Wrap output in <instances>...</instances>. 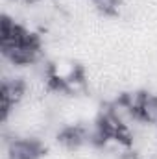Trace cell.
Here are the masks:
<instances>
[{
	"label": "cell",
	"mask_w": 157,
	"mask_h": 159,
	"mask_svg": "<svg viewBox=\"0 0 157 159\" xmlns=\"http://www.w3.org/2000/svg\"><path fill=\"white\" fill-rule=\"evenodd\" d=\"M0 44L4 57L17 67L32 65L39 57L41 44L39 39L30 34L26 28L17 24L7 15L2 17V30H0Z\"/></svg>",
	"instance_id": "1"
},
{
	"label": "cell",
	"mask_w": 157,
	"mask_h": 159,
	"mask_svg": "<svg viewBox=\"0 0 157 159\" xmlns=\"http://www.w3.org/2000/svg\"><path fill=\"white\" fill-rule=\"evenodd\" d=\"M7 159H41L43 144L32 137H17L7 143Z\"/></svg>",
	"instance_id": "2"
},
{
	"label": "cell",
	"mask_w": 157,
	"mask_h": 159,
	"mask_svg": "<svg viewBox=\"0 0 157 159\" xmlns=\"http://www.w3.org/2000/svg\"><path fill=\"white\" fill-rule=\"evenodd\" d=\"M102 13H107V15H113L118 11V4L120 0H91Z\"/></svg>",
	"instance_id": "3"
}]
</instances>
